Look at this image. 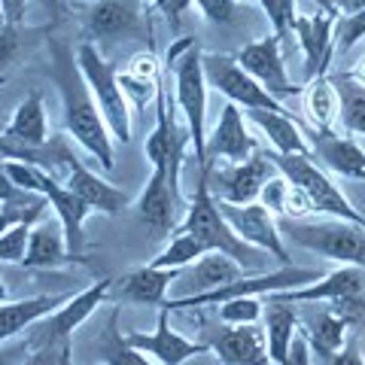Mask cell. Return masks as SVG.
Returning <instances> with one entry per match:
<instances>
[{"label": "cell", "instance_id": "obj_1", "mask_svg": "<svg viewBox=\"0 0 365 365\" xmlns=\"http://www.w3.org/2000/svg\"><path fill=\"white\" fill-rule=\"evenodd\" d=\"M52 79L61 95V110H64V131L67 137L83 146V150L98 158L101 168L113 170L116 168V153H113V134L107 128L104 116L88 91V83L76 64V52L67 46H55L52 49Z\"/></svg>", "mask_w": 365, "mask_h": 365}, {"label": "cell", "instance_id": "obj_2", "mask_svg": "<svg viewBox=\"0 0 365 365\" xmlns=\"http://www.w3.org/2000/svg\"><path fill=\"white\" fill-rule=\"evenodd\" d=\"M168 76H174V101L186 122L189 143L195 150V165L207 168V76H204V52L192 37H180L168 49Z\"/></svg>", "mask_w": 365, "mask_h": 365}, {"label": "cell", "instance_id": "obj_3", "mask_svg": "<svg viewBox=\"0 0 365 365\" xmlns=\"http://www.w3.org/2000/svg\"><path fill=\"white\" fill-rule=\"evenodd\" d=\"M177 232H189L195 235L198 241L210 250V253H225L232 256L244 271H259L265 265V256L262 250L250 247L247 241H241L232 225L225 222V216L220 213V204L210 195V177L207 168H198V180H195V195L189 198V207L182 213V222L177 225Z\"/></svg>", "mask_w": 365, "mask_h": 365}, {"label": "cell", "instance_id": "obj_4", "mask_svg": "<svg viewBox=\"0 0 365 365\" xmlns=\"http://www.w3.org/2000/svg\"><path fill=\"white\" fill-rule=\"evenodd\" d=\"M268 158L283 177L304 192L307 201H311V210L317 216H326V220H344V222L365 228V213H359L356 207H353L350 198L332 182V177L314 162V155H280V153L268 150Z\"/></svg>", "mask_w": 365, "mask_h": 365}, {"label": "cell", "instance_id": "obj_5", "mask_svg": "<svg viewBox=\"0 0 365 365\" xmlns=\"http://www.w3.org/2000/svg\"><path fill=\"white\" fill-rule=\"evenodd\" d=\"M76 64L86 76L88 91H91V98H95L101 116L107 122L113 140L128 143L131 140V104L122 91L119 71L101 55V49L91 40H83L76 46Z\"/></svg>", "mask_w": 365, "mask_h": 365}, {"label": "cell", "instance_id": "obj_6", "mask_svg": "<svg viewBox=\"0 0 365 365\" xmlns=\"http://www.w3.org/2000/svg\"><path fill=\"white\" fill-rule=\"evenodd\" d=\"M292 244H299L311 253L332 259L338 265H362L365 268V228L344 222V220H289Z\"/></svg>", "mask_w": 365, "mask_h": 365}, {"label": "cell", "instance_id": "obj_7", "mask_svg": "<svg viewBox=\"0 0 365 365\" xmlns=\"http://www.w3.org/2000/svg\"><path fill=\"white\" fill-rule=\"evenodd\" d=\"M204 76L213 91L228 98V104H237L241 110H274V113H289L287 104H280L277 98H271L253 76H250L237 58L232 55L210 52L204 55Z\"/></svg>", "mask_w": 365, "mask_h": 365}, {"label": "cell", "instance_id": "obj_8", "mask_svg": "<svg viewBox=\"0 0 365 365\" xmlns=\"http://www.w3.org/2000/svg\"><path fill=\"white\" fill-rule=\"evenodd\" d=\"M110 289H113V280L110 277H101L98 283H91L88 289L76 292L71 302H64L55 314L40 319L37 329H34V335L28 338L31 350H46V347H55L58 341H67L91 314L98 311L101 304L107 302Z\"/></svg>", "mask_w": 365, "mask_h": 365}, {"label": "cell", "instance_id": "obj_9", "mask_svg": "<svg viewBox=\"0 0 365 365\" xmlns=\"http://www.w3.org/2000/svg\"><path fill=\"white\" fill-rule=\"evenodd\" d=\"M277 174V168L268 158V153H256L247 162L237 165H225L216 168L213 162L207 165V177H210V195L216 201L225 204H253L259 201L265 182Z\"/></svg>", "mask_w": 365, "mask_h": 365}, {"label": "cell", "instance_id": "obj_10", "mask_svg": "<svg viewBox=\"0 0 365 365\" xmlns=\"http://www.w3.org/2000/svg\"><path fill=\"white\" fill-rule=\"evenodd\" d=\"M86 40H113V37H134L146 34L153 37V19L146 0H98L83 16Z\"/></svg>", "mask_w": 365, "mask_h": 365}, {"label": "cell", "instance_id": "obj_11", "mask_svg": "<svg viewBox=\"0 0 365 365\" xmlns=\"http://www.w3.org/2000/svg\"><path fill=\"white\" fill-rule=\"evenodd\" d=\"M220 204V213L225 216V222L232 225V232L247 241L250 247L268 253L280 268L289 265V253L283 247V237H280V228L274 222V213L265 207V204H225V201H216Z\"/></svg>", "mask_w": 365, "mask_h": 365}, {"label": "cell", "instance_id": "obj_12", "mask_svg": "<svg viewBox=\"0 0 365 365\" xmlns=\"http://www.w3.org/2000/svg\"><path fill=\"white\" fill-rule=\"evenodd\" d=\"M235 58L262 88L268 91L271 98H277L280 104L287 98H295V95H302L304 91L302 86H295L289 79L287 61H283V46H280V40L274 37V34H265V37L247 43Z\"/></svg>", "mask_w": 365, "mask_h": 365}, {"label": "cell", "instance_id": "obj_13", "mask_svg": "<svg viewBox=\"0 0 365 365\" xmlns=\"http://www.w3.org/2000/svg\"><path fill=\"white\" fill-rule=\"evenodd\" d=\"M137 220H140L146 228H153L155 237H170L177 232L180 210H186L189 204H182V195L168 182V170L153 168L150 180H146L143 192L137 195V201L131 204Z\"/></svg>", "mask_w": 365, "mask_h": 365}, {"label": "cell", "instance_id": "obj_14", "mask_svg": "<svg viewBox=\"0 0 365 365\" xmlns=\"http://www.w3.org/2000/svg\"><path fill=\"white\" fill-rule=\"evenodd\" d=\"M125 341L134 347L146 353L153 362L158 365H186L189 359L204 356L210 353V344L204 341H192L186 335H180L174 326H170V311L168 307H158V323L153 332H128Z\"/></svg>", "mask_w": 365, "mask_h": 365}, {"label": "cell", "instance_id": "obj_15", "mask_svg": "<svg viewBox=\"0 0 365 365\" xmlns=\"http://www.w3.org/2000/svg\"><path fill=\"white\" fill-rule=\"evenodd\" d=\"M335 25H338V9H317L311 16L295 19V40L304 52V76L311 83L314 76H326L329 61L335 55Z\"/></svg>", "mask_w": 365, "mask_h": 365}, {"label": "cell", "instance_id": "obj_16", "mask_svg": "<svg viewBox=\"0 0 365 365\" xmlns=\"http://www.w3.org/2000/svg\"><path fill=\"white\" fill-rule=\"evenodd\" d=\"M61 168L67 170L64 186L71 189V192H76V195L91 207V213L116 216V213H122L125 207H131V204H134L128 192L119 189V186H113V182L104 180V177H98L95 170L86 168L73 153L64 155V165Z\"/></svg>", "mask_w": 365, "mask_h": 365}, {"label": "cell", "instance_id": "obj_17", "mask_svg": "<svg viewBox=\"0 0 365 365\" xmlns=\"http://www.w3.org/2000/svg\"><path fill=\"white\" fill-rule=\"evenodd\" d=\"M256 137L250 134L244 113L237 104H225L220 110L213 131L207 134V165L210 162H225V165H237L247 162L250 155H256Z\"/></svg>", "mask_w": 365, "mask_h": 365}, {"label": "cell", "instance_id": "obj_18", "mask_svg": "<svg viewBox=\"0 0 365 365\" xmlns=\"http://www.w3.org/2000/svg\"><path fill=\"white\" fill-rule=\"evenodd\" d=\"M365 295V268L362 265H338L335 271L323 274L319 280L307 283L299 289H287V292H274V299L289 302V304H302V302H347V299H359Z\"/></svg>", "mask_w": 365, "mask_h": 365}, {"label": "cell", "instance_id": "obj_19", "mask_svg": "<svg viewBox=\"0 0 365 365\" xmlns=\"http://www.w3.org/2000/svg\"><path fill=\"white\" fill-rule=\"evenodd\" d=\"M180 271L177 268H155V265H140L128 271L125 277L113 280V295L122 304H143V307H165L168 304V289L177 283Z\"/></svg>", "mask_w": 365, "mask_h": 365}, {"label": "cell", "instance_id": "obj_20", "mask_svg": "<svg viewBox=\"0 0 365 365\" xmlns=\"http://www.w3.org/2000/svg\"><path fill=\"white\" fill-rule=\"evenodd\" d=\"M210 350L222 365H274L268 356L265 329L250 326H225L210 341Z\"/></svg>", "mask_w": 365, "mask_h": 365}, {"label": "cell", "instance_id": "obj_21", "mask_svg": "<svg viewBox=\"0 0 365 365\" xmlns=\"http://www.w3.org/2000/svg\"><path fill=\"white\" fill-rule=\"evenodd\" d=\"M250 271H244L232 256L225 253H207L201 256L195 265L182 268L180 271V299H186V295H198V292H210V289H220L225 283L232 280H241L247 277Z\"/></svg>", "mask_w": 365, "mask_h": 365}, {"label": "cell", "instance_id": "obj_22", "mask_svg": "<svg viewBox=\"0 0 365 365\" xmlns=\"http://www.w3.org/2000/svg\"><path fill=\"white\" fill-rule=\"evenodd\" d=\"M311 153H314V158H319V162L332 170V174L365 182V150L356 143V137L338 134V131L314 134Z\"/></svg>", "mask_w": 365, "mask_h": 365}, {"label": "cell", "instance_id": "obj_23", "mask_svg": "<svg viewBox=\"0 0 365 365\" xmlns=\"http://www.w3.org/2000/svg\"><path fill=\"white\" fill-rule=\"evenodd\" d=\"M73 292H61V295H34V299H21V302H4L0 304V344H6L9 338L21 335L25 329L37 326L40 319L55 314L64 302H71Z\"/></svg>", "mask_w": 365, "mask_h": 365}, {"label": "cell", "instance_id": "obj_24", "mask_svg": "<svg viewBox=\"0 0 365 365\" xmlns=\"http://www.w3.org/2000/svg\"><path fill=\"white\" fill-rule=\"evenodd\" d=\"M247 116L256 122V128L265 134V140L274 153L280 155H314L304 131L299 128L289 113H274V110H247Z\"/></svg>", "mask_w": 365, "mask_h": 365}, {"label": "cell", "instance_id": "obj_25", "mask_svg": "<svg viewBox=\"0 0 365 365\" xmlns=\"http://www.w3.org/2000/svg\"><path fill=\"white\" fill-rule=\"evenodd\" d=\"M6 140L21 143V146H43L52 140L49 134V119H46V104H43V91H31V95L21 101L13 110V116L4 125Z\"/></svg>", "mask_w": 365, "mask_h": 365}, {"label": "cell", "instance_id": "obj_26", "mask_svg": "<svg viewBox=\"0 0 365 365\" xmlns=\"http://www.w3.org/2000/svg\"><path fill=\"white\" fill-rule=\"evenodd\" d=\"M71 262H79L71 247H67V237H64V228L61 222L52 225V222H37L31 228V241H28V253H25V268H64Z\"/></svg>", "mask_w": 365, "mask_h": 365}, {"label": "cell", "instance_id": "obj_27", "mask_svg": "<svg viewBox=\"0 0 365 365\" xmlns=\"http://www.w3.org/2000/svg\"><path fill=\"white\" fill-rule=\"evenodd\" d=\"M304 98V116L307 122L314 125L317 134H329L335 131V125L341 122V95H338V86L332 83L329 76H314L311 83L304 86L302 91Z\"/></svg>", "mask_w": 365, "mask_h": 365}, {"label": "cell", "instance_id": "obj_28", "mask_svg": "<svg viewBox=\"0 0 365 365\" xmlns=\"http://www.w3.org/2000/svg\"><path fill=\"white\" fill-rule=\"evenodd\" d=\"M262 317H265V326L262 329H265V338H268V356H271L274 365H283L292 338L299 335V329H302V319H299V314H295V304L268 295V307H265Z\"/></svg>", "mask_w": 365, "mask_h": 365}, {"label": "cell", "instance_id": "obj_29", "mask_svg": "<svg viewBox=\"0 0 365 365\" xmlns=\"http://www.w3.org/2000/svg\"><path fill=\"white\" fill-rule=\"evenodd\" d=\"M347 329H350L347 317L338 314L335 307H326V311H319L314 319H307L302 326V332L307 335V341H311V350L323 362H329L347 344Z\"/></svg>", "mask_w": 365, "mask_h": 365}, {"label": "cell", "instance_id": "obj_30", "mask_svg": "<svg viewBox=\"0 0 365 365\" xmlns=\"http://www.w3.org/2000/svg\"><path fill=\"white\" fill-rule=\"evenodd\" d=\"M259 204H265L271 213H280V216H287V220H304V216L314 213L307 195L295 186V182H289L283 177L280 170L265 182V189H262V195H259Z\"/></svg>", "mask_w": 365, "mask_h": 365}, {"label": "cell", "instance_id": "obj_31", "mask_svg": "<svg viewBox=\"0 0 365 365\" xmlns=\"http://www.w3.org/2000/svg\"><path fill=\"white\" fill-rule=\"evenodd\" d=\"M210 250L204 247L195 235H189V232H174L168 237V244H165V250L158 253L150 265H155V268H177V271H182V268H189V265H195V262L201 259V256H207Z\"/></svg>", "mask_w": 365, "mask_h": 365}, {"label": "cell", "instance_id": "obj_32", "mask_svg": "<svg viewBox=\"0 0 365 365\" xmlns=\"http://www.w3.org/2000/svg\"><path fill=\"white\" fill-rule=\"evenodd\" d=\"M98 353H101V362L104 365H158V362H153L150 356H146V353L134 350L128 341H125V335L116 329V314L110 317L107 332L98 341Z\"/></svg>", "mask_w": 365, "mask_h": 365}, {"label": "cell", "instance_id": "obj_33", "mask_svg": "<svg viewBox=\"0 0 365 365\" xmlns=\"http://www.w3.org/2000/svg\"><path fill=\"white\" fill-rule=\"evenodd\" d=\"M341 95V125L350 137H365V86H356L341 76L338 83Z\"/></svg>", "mask_w": 365, "mask_h": 365}, {"label": "cell", "instance_id": "obj_34", "mask_svg": "<svg viewBox=\"0 0 365 365\" xmlns=\"http://www.w3.org/2000/svg\"><path fill=\"white\" fill-rule=\"evenodd\" d=\"M259 6L271 21L274 37L280 40V46H287L289 37H292L295 19H299V6H295V0H259Z\"/></svg>", "mask_w": 365, "mask_h": 365}, {"label": "cell", "instance_id": "obj_35", "mask_svg": "<svg viewBox=\"0 0 365 365\" xmlns=\"http://www.w3.org/2000/svg\"><path fill=\"white\" fill-rule=\"evenodd\" d=\"M125 79H134V83H143V86H153L158 88L162 86V61L155 58V49L146 46L143 52H137L128 58V64L119 71Z\"/></svg>", "mask_w": 365, "mask_h": 365}, {"label": "cell", "instance_id": "obj_36", "mask_svg": "<svg viewBox=\"0 0 365 365\" xmlns=\"http://www.w3.org/2000/svg\"><path fill=\"white\" fill-rule=\"evenodd\" d=\"M220 307V319L225 326H250V323H259L265 307H262L259 295H250V299H232L225 304H216Z\"/></svg>", "mask_w": 365, "mask_h": 365}, {"label": "cell", "instance_id": "obj_37", "mask_svg": "<svg viewBox=\"0 0 365 365\" xmlns=\"http://www.w3.org/2000/svg\"><path fill=\"white\" fill-rule=\"evenodd\" d=\"M359 40H365V6L356 9V13H347L344 19L338 16V25H335V55L350 52Z\"/></svg>", "mask_w": 365, "mask_h": 365}, {"label": "cell", "instance_id": "obj_38", "mask_svg": "<svg viewBox=\"0 0 365 365\" xmlns=\"http://www.w3.org/2000/svg\"><path fill=\"white\" fill-rule=\"evenodd\" d=\"M31 222L13 225L6 235H0V262H13V265H21L28 253V241H31Z\"/></svg>", "mask_w": 365, "mask_h": 365}, {"label": "cell", "instance_id": "obj_39", "mask_svg": "<svg viewBox=\"0 0 365 365\" xmlns=\"http://www.w3.org/2000/svg\"><path fill=\"white\" fill-rule=\"evenodd\" d=\"M195 6L210 25H232L241 16V4L237 0H195Z\"/></svg>", "mask_w": 365, "mask_h": 365}, {"label": "cell", "instance_id": "obj_40", "mask_svg": "<svg viewBox=\"0 0 365 365\" xmlns=\"http://www.w3.org/2000/svg\"><path fill=\"white\" fill-rule=\"evenodd\" d=\"M21 43H25V37H21V28L0 25V83H6V67L16 61Z\"/></svg>", "mask_w": 365, "mask_h": 365}, {"label": "cell", "instance_id": "obj_41", "mask_svg": "<svg viewBox=\"0 0 365 365\" xmlns=\"http://www.w3.org/2000/svg\"><path fill=\"white\" fill-rule=\"evenodd\" d=\"M314 362V350H311V341H307V335L299 329V335L292 338V344L287 350V359H283V365H311Z\"/></svg>", "mask_w": 365, "mask_h": 365}, {"label": "cell", "instance_id": "obj_42", "mask_svg": "<svg viewBox=\"0 0 365 365\" xmlns=\"http://www.w3.org/2000/svg\"><path fill=\"white\" fill-rule=\"evenodd\" d=\"M31 198H43V195H34V192L19 189L16 182L6 177V170H4V158H0V204H9V201H31Z\"/></svg>", "mask_w": 365, "mask_h": 365}, {"label": "cell", "instance_id": "obj_43", "mask_svg": "<svg viewBox=\"0 0 365 365\" xmlns=\"http://www.w3.org/2000/svg\"><path fill=\"white\" fill-rule=\"evenodd\" d=\"M25 9L28 0H0V25L21 28L25 25Z\"/></svg>", "mask_w": 365, "mask_h": 365}, {"label": "cell", "instance_id": "obj_44", "mask_svg": "<svg viewBox=\"0 0 365 365\" xmlns=\"http://www.w3.org/2000/svg\"><path fill=\"white\" fill-rule=\"evenodd\" d=\"M189 6H195V0H155V9L170 21V28L174 31L180 28V19H182V13H186Z\"/></svg>", "mask_w": 365, "mask_h": 365}, {"label": "cell", "instance_id": "obj_45", "mask_svg": "<svg viewBox=\"0 0 365 365\" xmlns=\"http://www.w3.org/2000/svg\"><path fill=\"white\" fill-rule=\"evenodd\" d=\"M326 365H365V362H362V353H359V347L353 344V341H347V344L341 347V350H338L335 356L329 359Z\"/></svg>", "mask_w": 365, "mask_h": 365}, {"label": "cell", "instance_id": "obj_46", "mask_svg": "<svg viewBox=\"0 0 365 365\" xmlns=\"http://www.w3.org/2000/svg\"><path fill=\"white\" fill-rule=\"evenodd\" d=\"M31 356V344H16V347H4L0 344V365H19L21 359Z\"/></svg>", "mask_w": 365, "mask_h": 365}, {"label": "cell", "instance_id": "obj_47", "mask_svg": "<svg viewBox=\"0 0 365 365\" xmlns=\"http://www.w3.org/2000/svg\"><path fill=\"white\" fill-rule=\"evenodd\" d=\"M58 353H61V347L58 350H52V347H46V350H34L28 359H21L19 365H58Z\"/></svg>", "mask_w": 365, "mask_h": 365}, {"label": "cell", "instance_id": "obj_48", "mask_svg": "<svg viewBox=\"0 0 365 365\" xmlns=\"http://www.w3.org/2000/svg\"><path fill=\"white\" fill-rule=\"evenodd\" d=\"M344 79H350V83H356V86H365V55L344 73Z\"/></svg>", "mask_w": 365, "mask_h": 365}, {"label": "cell", "instance_id": "obj_49", "mask_svg": "<svg viewBox=\"0 0 365 365\" xmlns=\"http://www.w3.org/2000/svg\"><path fill=\"white\" fill-rule=\"evenodd\" d=\"M58 365H73V350H71V344H61V353H58Z\"/></svg>", "mask_w": 365, "mask_h": 365}, {"label": "cell", "instance_id": "obj_50", "mask_svg": "<svg viewBox=\"0 0 365 365\" xmlns=\"http://www.w3.org/2000/svg\"><path fill=\"white\" fill-rule=\"evenodd\" d=\"M4 302H6V283L0 280V304H4Z\"/></svg>", "mask_w": 365, "mask_h": 365}, {"label": "cell", "instance_id": "obj_51", "mask_svg": "<svg viewBox=\"0 0 365 365\" xmlns=\"http://www.w3.org/2000/svg\"><path fill=\"white\" fill-rule=\"evenodd\" d=\"M146 4H155V0H146Z\"/></svg>", "mask_w": 365, "mask_h": 365}, {"label": "cell", "instance_id": "obj_52", "mask_svg": "<svg viewBox=\"0 0 365 365\" xmlns=\"http://www.w3.org/2000/svg\"><path fill=\"white\" fill-rule=\"evenodd\" d=\"M67 4H71V0H67Z\"/></svg>", "mask_w": 365, "mask_h": 365}, {"label": "cell", "instance_id": "obj_53", "mask_svg": "<svg viewBox=\"0 0 365 365\" xmlns=\"http://www.w3.org/2000/svg\"><path fill=\"white\" fill-rule=\"evenodd\" d=\"M0 86H4V83H0Z\"/></svg>", "mask_w": 365, "mask_h": 365}]
</instances>
